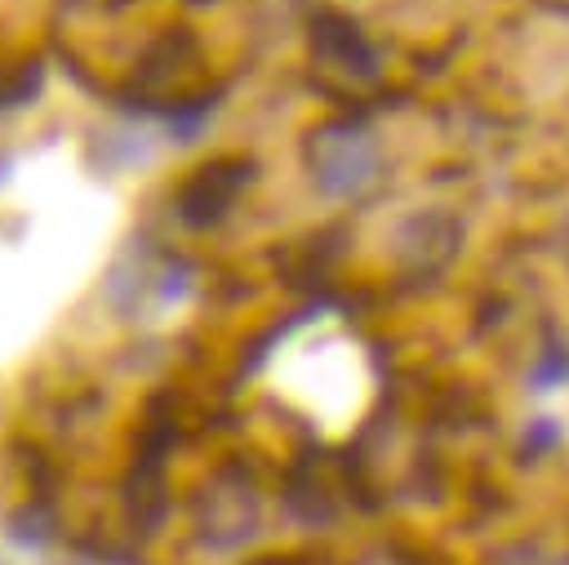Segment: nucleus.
Returning <instances> with one entry per match:
<instances>
[{
    "instance_id": "2",
    "label": "nucleus",
    "mask_w": 569,
    "mask_h": 565,
    "mask_svg": "<svg viewBox=\"0 0 569 565\" xmlns=\"http://www.w3.org/2000/svg\"><path fill=\"white\" fill-rule=\"evenodd\" d=\"M253 165L240 160V156H227V160H213L204 169L191 174V182L178 191V218L187 227H213L227 218V209L236 205V196L244 191Z\"/></svg>"
},
{
    "instance_id": "6",
    "label": "nucleus",
    "mask_w": 569,
    "mask_h": 565,
    "mask_svg": "<svg viewBox=\"0 0 569 565\" xmlns=\"http://www.w3.org/2000/svg\"><path fill=\"white\" fill-rule=\"evenodd\" d=\"M565 378H569V356L565 351H547L533 365V391H556Z\"/></svg>"
},
{
    "instance_id": "1",
    "label": "nucleus",
    "mask_w": 569,
    "mask_h": 565,
    "mask_svg": "<svg viewBox=\"0 0 569 565\" xmlns=\"http://www.w3.org/2000/svg\"><path fill=\"white\" fill-rule=\"evenodd\" d=\"M302 156L311 182L333 200H351L378 178V142L356 120H325L320 129H311Z\"/></svg>"
},
{
    "instance_id": "4",
    "label": "nucleus",
    "mask_w": 569,
    "mask_h": 565,
    "mask_svg": "<svg viewBox=\"0 0 569 565\" xmlns=\"http://www.w3.org/2000/svg\"><path fill=\"white\" fill-rule=\"evenodd\" d=\"M316 44H320L338 67H347V71H360V76L373 71V49L365 44L360 27L347 22V18H333V13L320 18V22H316Z\"/></svg>"
},
{
    "instance_id": "5",
    "label": "nucleus",
    "mask_w": 569,
    "mask_h": 565,
    "mask_svg": "<svg viewBox=\"0 0 569 565\" xmlns=\"http://www.w3.org/2000/svg\"><path fill=\"white\" fill-rule=\"evenodd\" d=\"M9 534H13L18 543H27V547H40V543L53 534V512H49L44 503H31V507H22V512L9 521Z\"/></svg>"
},
{
    "instance_id": "3",
    "label": "nucleus",
    "mask_w": 569,
    "mask_h": 565,
    "mask_svg": "<svg viewBox=\"0 0 569 565\" xmlns=\"http://www.w3.org/2000/svg\"><path fill=\"white\" fill-rule=\"evenodd\" d=\"M253 498L244 485H213L204 507H200V534L209 547H236L253 534Z\"/></svg>"
}]
</instances>
